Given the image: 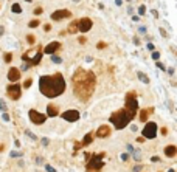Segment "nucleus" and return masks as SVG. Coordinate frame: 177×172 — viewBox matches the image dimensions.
Listing matches in <instances>:
<instances>
[{
  "label": "nucleus",
  "mask_w": 177,
  "mask_h": 172,
  "mask_svg": "<svg viewBox=\"0 0 177 172\" xmlns=\"http://www.w3.org/2000/svg\"><path fill=\"white\" fill-rule=\"evenodd\" d=\"M73 93L78 99L81 101H88L90 96L95 92V87H97V76L92 71H87L84 68H78L75 71L73 78Z\"/></svg>",
  "instance_id": "obj_1"
},
{
  "label": "nucleus",
  "mask_w": 177,
  "mask_h": 172,
  "mask_svg": "<svg viewBox=\"0 0 177 172\" xmlns=\"http://www.w3.org/2000/svg\"><path fill=\"white\" fill-rule=\"evenodd\" d=\"M39 90L47 98H56L65 92V79L61 73L40 76L39 79Z\"/></svg>",
  "instance_id": "obj_2"
},
{
  "label": "nucleus",
  "mask_w": 177,
  "mask_h": 172,
  "mask_svg": "<svg viewBox=\"0 0 177 172\" xmlns=\"http://www.w3.org/2000/svg\"><path fill=\"white\" fill-rule=\"evenodd\" d=\"M126 113H127V118L129 120H134L137 116L138 112V101H137V95L135 92H129L126 95Z\"/></svg>",
  "instance_id": "obj_3"
},
{
  "label": "nucleus",
  "mask_w": 177,
  "mask_h": 172,
  "mask_svg": "<svg viewBox=\"0 0 177 172\" xmlns=\"http://www.w3.org/2000/svg\"><path fill=\"white\" fill-rule=\"evenodd\" d=\"M129 121L131 120L127 118V113L124 109H120L110 115V122L115 126V129H124L129 124Z\"/></svg>",
  "instance_id": "obj_4"
},
{
  "label": "nucleus",
  "mask_w": 177,
  "mask_h": 172,
  "mask_svg": "<svg viewBox=\"0 0 177 172\" xmlns=\"http://www.w3.org/2000/svg\"><path fill=\"white\" fill-rule=\"evenodd\" d=\"M103 158H104V154H97V155H92L90 158L87 160V171L88 172H99L101 168L104 166V161H103Z\"/></svg>",
  "instance_id": "obj_5"
},
{
  "label": "nucleus",
  "mask_w": 177,
  "mask_h": 172,
  "mask_svg": "<svg viewBox=\"0 0 177 172\" xmlns=\"http://www.w3.org/2000/svg\"><path fill=\"white\" fill-rule=\"evenodd\" d=\"M6 95H8V98L17 101L20 96H22V88H20V85L17 82H12V84H10L6 87Z\"/></svg>",
  "instance_id": "obj_6"
},
{
  "label": "nucleus",
  "mask_w": 177,
  "mask_h": 172,
  "mask_svg": "<svg viewBox=\"0 0 177 172\" xmlns=\"http://www.w3.org/2000/svg\"><path fill=\"white\" fill-rule=\"evenodd\" d=\"M30 120H31L33 124L40 126V124H44V122H45L47 116H45V115H42L40 112H37V110H34V109H31V110H30Z\"/></svg>",
  "instance_id": "obj_7"
},
{
  "label": "nucleus",
  "mask_w": 177,
  "mask_h": 172,
  "mask_svg": "<svg viewBox=\"0 0 177 172\" xmlns=\"http://www.w3.org/2000/svg\"><path fill=\"white\" fill-rule=\"evenodd\" d=\"M92 26H93V22H92V19H88V17H83V19L78 20V31H81V33L90 31Z\"/></svg>",
  "instance_id": "obj_8"
},
{
  "label": "nucleus",
  "mask_w": 177,
  "mask_h": 172,
  "mask_svg": "<svg viewBox=\"0 0 177 172\" xmlns=\"http://www.w3.org/2000/svg\"><path fill=\"white\" fill-rule=\"evenodd\" d=\"M157 135V124L155 122H148L143 129V136L145 138H155Z\"/></svg>",
  "instance_id": "obj_9"
},
{
  "label": "nucleus",
  "mask_w": 177,
  "mask_h": 172,
  "mask_svg": "<svg viewBox=\"0 0 177 172\" xmlns=\"http://www.w3.org/2000/svg\"><path fill=\"white\" fill-rule=\"evenodd\" d=\"M61 116H62L65 121H69V122H75V121L79 120V112L75 110V109H70V110H67V112H64Z\"/></svg>",
  "instance_id": "obj_10"
},
{
  "label": "nucleus",
  "mask_w": 177,
  "mask_h": 172,
  "mask_svg": "<svg viewBox=\"0 0 177 172\" xmlns=\"http://www.w3.org/2000/svg\"><path fill=\"white\" fill-rule=\"evenodd\" d=\"M70 16H72V12L69 9H58L51 14V20H62V19H67Z\"/></svg>",
  "instance_id": "obj_11"
},
{
  "label": "nucleus",
  "mask_w": 177,
  "mask_h": 172,
  "mask_svg": "<svg viewBox=\"0 0 177 172\" xmlns=\"http://www.w3.org/2000/svg\"><path fill=\"white\" fill-rule=\"evenodd\" d=\"M97 136H98V138H107V136H110V127L106 126V124H103L101 127H98Z\"/></svg>",
  "instance_id": "obj_12"
},
{
  "label": "nucleus",
  "mask_w": 177,
  "mask_h": 172,
  "mask_svg": "<svg viewBox=\"0 0 177 172\" xmlns=\"http://www.w3.org/2000/svg\"><path fill=\"white\" fill-rule=\"evenodd\" d=\"M8 79L11 81V82H17L19 79H20V70L19 68H10V71H8Z\"/></svg>",
  "instance_id": "obj_13"
},
{
  "label": "nucleus",
  "mask_w": 177,
  "mask_h": 172,
  "mask_svg": "<svg viewBox=\"0 0 177 172\" xmlns=\"http://www.w3.org/2000/svg\"><path fill=\"white\" fill-rule=\"evenodd\" d=\"M59 48H61V44H59V42H51V44L47 45L45 48H42V50H44L47 54H53V53H56Z\"/></svg>",
  "instance_id": "obj_14"
},
{
  "label": "nucleus",
  "mask_w": 177,
  "mask_h": 172,
  "mask_svg": "<svg viewBox=\"0 0 177 172\" xmlns=\"http://www.w3.org/2000/svg\"><path fill=\"white\" fill-rule=\"evenodd\" d=\"M154 112V109L152 107H149V109H143L141 110V112H140V115H138V118H140V121H143V122H145L146 120H148V116L149 115H151Z\"/></svg>",
  "instance_id": "obj_15"
},
{
  "label": "nucleus",
  "mask_w": 177,
  "mask_h": 172,
  "mask_svg": "<svg viewBox=\"0 0 177 172\" xmlns=\"http://www.w3.org/2000/svg\"><path fill=\"white\" fill-rule=\"evenodd\" d=\"M165 155H166V157H169V158L176 157V155H177V147H176V146H173V144L166 146V147H165Z\"/></svg>",
  "instance_id": "obj_16"
},
{
  "label": "nucleus",
  "mask_w": 177,
  "mask_h": 172,
  "mask_svg": "<svg viewBox=\"0 0 177 172\" xmlns=\"http://www.w3.org/2000/svg\"><path fill=\"white\" fill-rule=\"evenodd\" d=\"M47 115L48 116H58L59 112H58V106H54V104H48V107H47Z\"/></svg>",
  "instance_id": "obj_17"
},
{
  "label": "nucleus",
  "mask_w": 177,
  "mask_h": 172,
  "mask_svg": "<svg viewBox=\"0 0 177 172\" xmlns=\"http://www.w3.org/2000/svg\"><path fill=\"white\" fill-rule=\"evenodd\" d=\"M67 33H70V34L78 33V20H73V22L69 25V28H67Z\"/></svg>",
  "instance_id": "obj_18"
},
{
  "label": "nucleus",
  "mask_w": 177,
  "mask_h": 172,
  "mask_svg": "<svg viewBox=\"0 0 177 172\" xmlns=\"http://www.w3.org/2000/svg\"><path fill=\"white\" fill-rule=\"evenodd\" d=\"M92 141H93V133L90 132V133H87V135L84 136V140H83V143H81V144H83V146H88Z\"/></svg>",
  "instance_id": "obj_19"
},
{
  "label": "nucleus",
  "mask_w": 177,
  "mask_h": 172,
  "mask_svg": "<svg viewBox=\"0 0 177 172\" xmlns=\"http://www.w3.org/2000/svg\"><path fill=\"white\" fill-rule=\"evenodd\" d=\"M11 9H12V12H14V14H20V12H22V8H20L19 3H14V5L11 6Z\"/></svg>",
  "instance_id": "obj_20"
},
{
  "label": "nucleus",
  "mask_w": 177,
  "mask_h": 172,
  "mask_svg": "<svg viewBox=\"0 0 177 172\" xmlns=\"http://www.w3.org/2000/svg\"><path fill=\"white\" fill-rule=\"evenodd\" d=\"M138 79H140V81H143L145 84H149V79H148V76H146L145 73H138Z\"/></svg>",
  "instance_id": "obj_21"
},
{
  "label": "nucleus",
  "mask_w": 177,
  "mask_h": 172,
  "mask_svg": "<svg viewBox=\"0 0 177 172\" xmlns=\"http://www.w3.org/2000/svg\"><path fill=\"white\" fill-rule=\"evenodd\" d=\"M26 40H28V44H31V45H33V44L36 42V37L33 36V34H28V36H26Z\"/></svg>",
  "instance_id": "obj_22"
},
{
  "label": "nucleus",
  "mask_w": 177,
  "mask_h": 172,
  "mask_svg": "<svg viewBox=\"0 0 177 172\" xmlns=\"http://www.w3.org/2000/svg\"><path fill=\"white\" fill-rule=\"evenodd\" d=\"M40 23H39V20H31V22L28 23V26L30 28H36V26H39Z\"/></svg>",
  "instance_id": "obj_23"
},
{
  "label": "nucleus",
  "mask_w": 177,
  "mask_h": 172,
  "mask_svg": "<svg viewBox=\"0 0 177 172\" xmlns=\"http://www.w3.org/2000/svg\"><path fill=\"white\" fill-rule=\"evenodd\" d=\"M106 47H107L106 42H98V44H97V48H98V50H103V48H106Z\"/></svg>",
  "instance_id": "obj_24"
},
{
  "label": "nucleus",
  "mask_w": 177,
  "mask_h": 172,
  "mask_svg": "<svg viewBox=\"0 0 177 172\" xmlns=\"http://www.w3.org/2000/svg\"><path fill=\"white\" fill-rule=\"evenodd\" d=\"M31 84H33V79H26V81L23 82V87H25V88H30Z\"/></svg>",
  "instance_id": "obj_25"
},
{
  "label": "nucleus",
  "mask_w": 177,
  "mask_h": 172,
  "mask_svg": "<svg viewBox=\"0 0 177 172\" xmlns=\"http://www.w3.org/2000/svg\"><path fill=\"white\" fill-rule=\"evenodd\" d=\"M33 12H34V16H42V12H44V9L42 8H36L34 11H33Z\"/></svg>",
  "instance_id": "obj_26"
},
{
  "label": "nucleus",
  "mask_w": 177,
  "mask_h": 172,
  "mask_svg": "<svg viewBox=\"0 0 177 172\" xmlns=\"http://www.w3.org/2000/svg\"><path fill=\"white\" fill-rule=\"evenodd\" d=\"M11 59H12V54L11 53H6L5 54V62H11Z\"/></svg>",
  "instance_id": "obj_27"
},
{
  "label": "nucleus",
  "mask_w": 177,
  "mask_h": 172,
  "mask_svg": "<svg viewBox=\"0 0 177 172\" xmlns=\"http://www.w3.org/2000/svg\"><path fill=\"white\" fill-rule=\"evenodd\" d=\"M145 11H146V8H145V5H141L140 8H138V12H140V16H143L145 14Z\"/></svg>",
  "instance_id": "obj_28"
},
{
  "label": "nucleus",
  "mask_w": 177,
  "mask_h": 172,
  "mask_svg": "<svg viewBox=\"0 0 177 172\" xmlns=\"http://www.w3.org/2000/svg\"><path fill=\"white\" fill-rule=\"evenodd\" d=\"M51 60H53L54 64H61V58H58V56H53V58H51Z\"/></svg>",
  "instance_id": "obj_29"
},
{
  "label": "nucleus",
  "mask_w": 177,
  "mask_h": 172,
  "mask_svg": "<svg viewBox=\"0 0 177 172\" xmlns=\"http://www.w3.org/2000/svg\"><path fill=\"white\" fill-rule=\"evenodd\" d=\"M152 58H154L155 60H157V59L160 58V53H159V51H152Z\"/></svg>",
  "instance_id": "obj_30"
},
{
  "label": "nucleus",
  "mask_w": 177,
  "mask_h": 172,
  "mask_svg": "<svg viewBox=\"0 0 177 172\" xmlns=\"http://www.w3.org/2000/svg\"><path fill=\"white\" fill-rule=\"evenodd\" d=\"M81 147H83V144H81V143H76V144H75V149H81Z\"/></svg>",
  "instance_id": "obj_31"
},
{
  "label": "nucleus",
  "mask_w": 177,
  "mask_h": 172,
  "mask_svg": "<svg viewBox=\"0 0 177 172\" xmlns=\"http://www.w3.org/2000/svg\"><path fill=\"white\" fill-rule=\"evenodd\" d=\"M44 30H45V31H50V30H51V26H50L48 23H47V25L44 26Z\"/></svg>",
  "instance_id": "obj_32"
},
{
  "label": "nucleus",
  "mask_w": 177,
  "mask_h": 172,
  "mask_svg": "<svg viewBox=\"0 0 177 172\" xmlns=\"http://www.w3.org/2000/svg\"><path fill=\"white\" fill-rule=\"evenodd\" d=\"M137 141H138V143H143V141H145V136H138Z\"/></svg>",
  "instance_id": "obj_33"
},
{
  "label": "nucleus",
  "mask_w": 177,
  "mask_h": 172,
  "mask_svg": "<svg viewBox=\"0 0 177 172\" xmlns=\"http://www.w3.org/2000/svg\"><path fill=\"white\" fill-rule=\"evenodd\" d=\"M162 133H163V135H166V133H168V130H166V127H163V129H162Z\"/></svg>",
  "instance_id": "obj_34"
},
{
  "label": "nucleus",
  "mask_w": 177,
  "mask_h": 172,
  "mask_svg": "<svg viewBox=\"0 0 177 172\" xmlns=\"http://www.w3.org/2000/svg\"><path fill=\"white\" fill-rule=\"evenodd\" d=\"M157 67H159V68H162V70H165V67H163L160 62H157Z\"/></svg>",
  "instance_id": "obj_35"
},
{
  "label": "nucleus",
  "mask_w": 177,
  "mask_h": 172,
  "mask_svg": "<svg viewBox=\"0 0 177 172\" xmlns=\"http://www.w3.org/2000/svg\"><path fill=\"white\" fill-rule=\"evenodd\" d=\"M47 171H50V172H54V169H53V168H50V166H47Z\"/></svg>",
  "instance_id": "obj_36"
},
{
  "label": "nucleus",
  "mask_w": 177,
  "mask_h": 172,
  "mask_svg": "<svg viewBox=\"0 0 177 172\" xmlns=\"http://www.w3.org/2000/svg\"><path fill=\"white\" fill-rule=\"evenodd\" d=\"M0 36H3V26H0Z\"/></svg>",
  "instance_id": "obj_37"
},
{
  "label": "nucleus",
  "mask_w": 177,
  "mask_h": 172,
  "mask_svg": "<svg viewBox=\"0 0 177 172\" xmlns=\"http://www.w3.org/2000/svg\"><path fill=\"white\" fill-rule=\"evenodd\" d=\"M3 149H5V147H3V144H0V152H3Z\"/></svg>",
  "instance_id": "obj_38"
},
{
  "label": "nucleus",
  "mask_w": 177,
  "mask_h": 172,
  "mask_svg": "<svg viewBox=\"0 0 177 172\" xmlns=\"http://www.w3.org/2000/svg\"><path fill=\"white\" fill-rule=\"evenodd\" d=\"M25 2H28V3H30V2H33V0H25Z\"/></svg>",
  "instance_id": "obj_39"
}]
</instances>
